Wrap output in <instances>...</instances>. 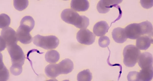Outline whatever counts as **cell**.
<instances>
[{"instance_id":"484cf974","label":"cell","mask_w":153,"mask_h":81,"mask_svg":"<svg viewBox=\"0 0 153 81\" xmlns=\"http://www.w3.org/2000/svg\"><path fill=\"white\" fill-rule=\"evenodd\" d=\"M10 71L12 75L17 76L22 73V67L12 65L10 68Z\"/></svg>"},{"instance_id":"277c9868","label":"cell","mask_w":153,"mask_h":81,"mask_svg":"<svg viewBox=\"0 0 153 81\" xmlns=\"http://www.w3.org/2000/svg\"><path fill=\"white\" fill-rule=\"evenodd\" d=\"M0 39L1 51L9 45L17 44L18 41L16 33L12 28L9 27L2 29Z\"/></svg>"},{"instance_id":"52a82bcc","label":"cell","mask_w":153,"mask_h":81,"mask_svg":"<svg viewBox=\"0 0 153 81\" xmlns=\"http://www.w3.org/2000/svg\"><path fill=\"white\" fill-rule=\"evenodd\" d=\"M127 38L136 39L141 36V32L139 23H133L129 25L124 28Z\"/></svg>"},{"instance_id":"44dd1931","label":"cell","mask_w":153,"mask_h":81,"mask_svg":"<svg viewBox=\"0 0 153 81\" xmlns=\"http://www.w3.org/2000/svg\"><path fill=\"white\" fill-rule=\"evenodd\" d=\"M92 74L89 69L84 70L80 72L77 75L79 81H90L92 79Z\"/></svg>"},{"instance_id":"ac0fdd59","label":"cell","mask_w":153,"mask_h":81,"mask_svg":"<svg viewBox=\"0 0 153 81\" xmlns=\"http://www.w3.org/2000/svg\"><path fill=\"white\" fill-rule=\"evenodd\" d=\"M141 36H148L152 37L153 26L151 23L146 21L139 23Z\"/></svg>"},{"instance_id":"4fadbf2b","label":"cell","mask_w":153,"mask_h":81,"mask_svg":"<svg viewBox=\"0 0 153 81\" xmlns=\"http://www.w3.org/2000/svg\"><path fill=\"white\" fill-rule=\"evenodd\" d=\"M112 35L113 40L118 43H123L127 39L124 28L120 27L114 28L112 32Z\"/></svg>"},{"instance_id":"7c38bea8","label":"cell","mask_w":153,"mask_h":81,"mask_svg":"<svg viewBox=\"0 0 153 81\" xmlns=\"http://www.w3.org/2000/svg\"><path fill=\"white\" fill-rule=\"evenodd\" d=\"M109 27L105 21H101L96 23L94 25L93 31L95 35L97 36H102L108 32Z\"/></svg>"},{"instance_id":"603a6c76","label":"cell","mask_w":153,"mask_h":81,"mask_svg":"<svg viewBox=\"0 0 153 81\" xmlns=\"http://www.w3.org/2000/svg\"><path fill=\"white\" fill-rule=\"evenodd\" d=\"M11 19L9 17L4 13L0 14V28H3L8 27L10 24Z\"/></svg>"},{"instance_id":"5b68a950","label":"cell","mask_w":153,"mask_h":81,"mask_svg":"<svg viewBox=\"0 0 153 81\" xmlns=\"http://www.w3.org/2000/svg\"><path fill=\"white\" fill-rule=\"evenodd\" d=\"M6 48L11 58L12 65L22 67L25 57L20 47L17 44H15L9 45Z\"/></svg>"},{"instance_id":"8fae6325","label":"cell","mask_w":153,"mask_h":81,"mask_svg":"<svg viewBox=\"0 0 153 81\" xmlns=\"http://www.w3.org/2000/svg\"><path fill=\"white\" fill-rule=\"evenodd\" d=\"M136 47L139 50H146L153 43L152 37L148 36H141L137 39Z\"/></svg>"},{"instance_id":"9c48e42d","label":"cell","mask_w":153,"mask_h":81,"mask_svg":"<svg viewBox=\"0 0 153 81\" xmlns=\"http://www.w3.org/2000/svg\"><path fill=\"white\" fill-rule=\"evenodd\" d=\"M138 62L141 69L153 68V57L150 53L145 52L141 53Z\"/></svg>"},{"instance_id":"ba28073f","label":"cell","mask_w":153,"mask_h":81,"mask_svg":"<svg viewBox=\"0 0 153 81\" xmlns=\"http://www.w3.org/2000/svg\"><path fill=\"white\" fill-rule=\"evenodd\" d=\"M122 0H100L97 5V9L100 13L108 12L114 5L120 3Z\"/></svg>"},{"instance_id":"e0dca14e","label":"cell","mask_w":153,"mask_h":81,"mask_svg":"<svg viewBox=\"0 0 153 81\" xmlns=\"http://www.w3.org/2000/svg\"><path fill=\"white\" fill-rule=\"evenodd\" d=\"M153 76V68L142 69L138 72V81H151Z\"/></svg>"},{"instance_id":"8992f818","label":"cell","mask_w":153,"mask_h":81,"mask_svg":"<svg viewBox=\"0 0 153 81\" xmlns=\"http://www.w3.org/2000/svg\"><path fill=\"white\" fill-rule=\"evenodd\" d=\"M96 37L94 34L89 30L86 29H80L77 33L76 38L80 43L89 45L95 41Z\"/></svg>"},{"instance_id":"83f0119b","label":"cell","mask_w":153,"mask_h":81,"mask_svg":"<svg viewBox=\"0 0 153 81\" xmlns=\"http://www.w3.org/2000/svg\"><path fill=\"white\" fill-rule=\"evenodd\" d=\"M140 4L144 8L148 9L151 8L153 5L152 0H143L140 1Z\"/></svg>"},{"instance_id":"cb8c5ba5","label":"cell","mask_w":153,"mask_h":81,"mask_svg":"<svg viewBox=\"0 0 153 81\" xmlns=\"http://www.w3.org/2000/svg\"><path fill=\"white\" fill-rule=\"evenodd\" d=\"M0 81H6L9 78V74L8 70L2 61L0 65Z\"/></svg>"},{"instance_id":"3957f363","label":"cell","mask_w":153,"mask_h":81,"mask_svg":"<svg viewBox=\"0 0 153 81\" xmlns=\"http://www.w3.org/2000/svg\"><path fill=\"white\" fill-rule=\"evenodd\" d=\"M141 53L140 51L135 45H127L124 48L123 52L124 64L129 67L134 66L138 62Z\"/></svg>"},{"instance_id":"d6986e66","label":"cell","mask_w":153,"mask_h":81,"mask_svg":"<svg viewBox=\"0 0 153 81\" xmlns=\"http://www.w3.org/2000/svg\"><path fill=\"white\" fill-rule=\"evenodd\" d=\"M35 25V21L31 16L27 15L23 17L20 23V26L30 31L33 28Z\"/></svg>"},{"instance_id":"d4e9b609","label":"cell","mask_w":153,"mask_h":81,"mask_svg":"<svg viewBox=\"0 0 153 81\" xmlns=\"http://www.w3.org/2000/svg\"><path fill=\"white\" fill-rule=\"evenodd\" d=\"M110 43V40L107 36H103L100 37L98 41V43L99 46L103 48L107 47Z\"/></svg>"},{"instance_id":"7a4b0ae2","label":"cell","mask_w":153,"mask_h":81,"mask_svg":"<svg viewBox=\"0 0 153 81\" xmlns=\"http://www.w3.org/2000/svg\"><path fill=\"white\" fill-rule=\"evenodd\" d=\"M32 41L36 46L46 50L55 48L59 43L58 38L53 35L43 36L37 34L34 37Z\"/></svg>"},{"instance_id":"6da1fadb","label":"cell","mask_w":153,"mask_h":81,"mask_svg":"<svg viewBox=\"0 0 153 81\" xmlns=\"http://www.w3.org/2000/svg\"><path fill=\"white\" fill-rule=\"evenodd\" d=\"M61 18L66 23L73 25L80 29L86 28L90 24L88 18L84 15H80L77 12L71 9L63 10L61 13Z\"/></svg>"},{"instance_id":"5bb4252c","label":"cell","mask_w":153,"mask_h":81,"mask_svg":"<svg viewBox=\"0 0 153 81\" xmlns=\"http://www.w3.org/2000/svg\"><path fill=\"white\" fill-rule=\"evenodd\" d=\"M71 8L77 11H84L90 7L89 2L87 0H72L70 3Z\"/></svg>"},{"instance_id":"4316f807","label":"cell","mask_w":153,"mask_h":81,"mask_svg":"<svg viewBox=\"0 0 153 81\" xmlns=\"http://www.w3.org/2000/svg\"><path fill=\"white\" fill-rule=\"evenodd\" d=\"M127 79L129 81H138V72L136 71H131L127 76Z\"/></svg>"},{"instance_id":"2e32d148","label":"cell","mask_w":153,"mask_h":81,"mask_svg":"<svg viewBox=\"0 0 153 81\" xmlns=\"http://www.w3.org/2000/svg\"><path fill=\"white\" fill-rule=\"evenodd\" d=\"M46 75L50 78H54L61 74L58 64H50L47 65L45 69Z\"/></svg>"},{"instance_id":"30bf717a","label":"cell","mask_w":153,"mask_h":81,"mask_svg":"<svg viewBox=\"0 0 153 81\" xmlns=\"http://www.w3.org/2000/svg\"><path fill=\"white\" fill-rule=\"evenodd\" d=\"M30 32L26 29L19 26L16 31L18 41L24 44L30 43L32 41L33 39Z\"/></svg>"},{"instance_id":"7402d4cb","label":"cell","mask_w":153,"mask_h":81,"mask_svg":"<svg viewBox=\"0 0 153 81\" xmlns=\"http://www.w3.org/2000/svg\"><path fill=\"white\" fill-rule=\"evenodd\" d=\"M29 4L28 0H14L13 5L15 8L19 11L25 9Z\"/></svg>"},{"instance_id":"ffe728a7","label":"cell","mask_w":153,"mask_h":81,"mask_svg":"<svg viewBox=\"0 0 153 81\" xmlns=\"http://www.w3.org/2000/svg\"><path fill=\"white\" fill-rule=\"evenodd\" d=\"M60 58V54L57 51L52 50L47 51L45 55V58L46 61L50 63H55L59 60Z\"/></svg>"},{"instance_id":"9a60e30c","label":"cell","mask_w":153,"mask_h":81,"mask_svg":"<svg viewBox=\"0 0 153 81\" xmlns=\"http://www.w3.org/2000/svg\"><path fill=\"white\" fill-rule=\"evenodd\" d=\"M61 74H66L71 72L74 69V64L72 61L69 58H67L62 60L58 64Z\"/></svg>"}]
</instances>
